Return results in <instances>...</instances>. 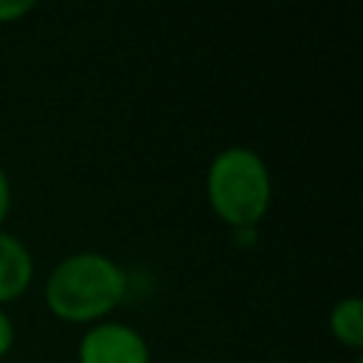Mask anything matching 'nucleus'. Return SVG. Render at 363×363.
<instances>
[{"label": "nucleus", "mask_w": 363, "mask_h": 363, "mask_svg": "<svg viewBox=\"0 0 363 363\" xmlns=\"http://www.w3.org/2000/svg\"><path fill=\"white\" fill-rule=\"evenodd\" d=\"M128 272L99 250H79L57 261L45 278V306L62 323H99L125 301Z\"/></svg>", "instance_id": "obj_1"}, {"label": "nucleus", "mask_w": 363, "mask_h": 363, "mask_svg": "<svg viewBox=\"0 0 363 363\" xmlns=\"http://www.w3.org/2000/svg\"><path fill=\"white\" fill-rule=\"evenodd\" d=\"M204 193L216 218L230 230L258 227L272 204V173L258 150L230 145L210 159Z\"/></svg>", "instance_id": "obj_2"}, {"label": "nucleus", "mask_w": 363, "mask_h": 363, "mask_svg": "<svg viewBox=\"0 0 363 363\" xmlns=\"http://www.w3.org/2000/svg\"><path fill=\"white\" fill-rule=\"evenodd\" d=\"M77 363H150V346L136 326L99 320L85 326L77 343Z\"/></svg>", "instance_id": "obj_3"}, {"label": "nucleus", "mask_w": 363, "mask_h": 363, "mask_svg": "<svg viewBox=\"0 0 363 363\" xmlns=\"http://www.w3.org/2000/svg\"><path fill=\"white\" fill-rule=\"evenodd\" d=\"M34 281V255L11 233L0 230V309L28 292Z\"/></svg>", "instance_id": "obj_4"}, {"label": "nucleus", "mask_w": 363, "mask_h": 363, "mask_svg": "<svg viewBox=\"0 0 363 363\" xmlns=\"http://www.w3.org/2000/svg\"><path fill=\"white\" fill-rule=\"evenodd\" d=\"M326 320H329L332 337L340 346H346L352 352L363 349V301L357 295H346V298L335 301Z\"/></svg>", "instance_id": "obj_5"}, {"label": "nucleus", "mask_w": 363, "mask_h": 363, "mask_svg": "<svg viewBox=\"0 0 363 363\" xmlns=\"http://www.w3.org/2000/svg\"><path fill=\"white\" fill-rule=\"evenodd\" d=\"M34 9V0H0V26L17 23Z\"/></svg>", "instance_id": "obj_6"}, {"label": "nucleus", "mask_w": 363, "mask_h": 363, "mask_svg": "<svg viewBox=\"0 0 363 363\" xmlns=\"http://www.w3.org/2000/svg\"><path fill=\"white\" fill-rule=\"evenodd\" d=\"M11 346H14V323H11L9 312L0 309V360L11 352Z\"/></svg>", "instance_id": "obj_7"}, {"label": "nucleus", "mask_w": 363, "mask_h": 363, "mask_svg": "<svg viewBox=\"0 0 363 363\" xmlns=\"http://www.w3.org/2000/svg\"><path fill=\"white\" fill-rule=\"evenodd\" d=\"M9 210H11V182H9L6 170L0 167V227L9 218Z\"/></svg>", "instance_id": "obj_8"}, {"label": "nucleus", "mask_w": 363, "mask_h": 363, "mask_svg": "<svg viewBox=\"0 0 363 363\" xmlns=\"http://www.w3.org/2000/svg\"><path fill=\"white\" fill-rule=\"evenodd\" d=\"M258 235V227H244V230H233V238L241 244V247H250Z\"/></svg>", "instance_id": "obj_9"}]
</instances>
